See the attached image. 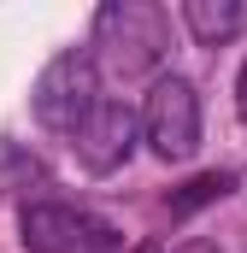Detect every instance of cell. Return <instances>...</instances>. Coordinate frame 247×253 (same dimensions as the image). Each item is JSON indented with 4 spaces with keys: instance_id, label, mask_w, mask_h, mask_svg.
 Masks as SVG:
<instances>
[{
    "instance_id": "1",
    "label": "cell",
    "mask_w": 247,
    "mask_h": 253,
    "mask_svg": "<svg viewBox=\"0 0 247 253\" xmlns=\"http://www.w3.org/2000/svg\"><path fill=\"white\" fill-rule=\"evenodd\" d=\"M171 47V24L153 0H106L94 12V65L112 77H147Z\"/></svg>"
},
{
    "instance_id": "2",
    "label": "cell",
    "mask_w": 247,
    "mask_h": 253,
    "mask_svg": "<svg viewBox=\"0 0 247 253\" xmlns=\"http://www.w3.org/2000/svg\"><path fill=\"white\" fill-rule=\"evenodd\" d=\"M30 106H36L41 129L77 135L82 118L100 106V65H94V53L88 47H65L59 59H47L41 77H36V88H30Z\"/></svg>"
},
{
    "instance_id": "3",
    "label": "cell",
    "mask_w": 247,
    "mask_h": 253,
    "mask_svg": "<svg viewBox=\"0 0 247 253\" xmlns=\"http://www.w3.org/2000/svg\"><path fill=\"white\" fill-rule=\"evenodd\" d=\"M18 236L30 253H124V236L106 218L65 200H30L18 212Z\"/></svg>"
},
{
    "instance_id": "4",
    "label": "cell",
    "mask_w": 247,
    "mask_h": 253,
    "mask_svg": "<svg viewBox=\"0 0 247 253\" xmlns=\"http://www.w3.org/2000/svg\"><path fill=\"white\" fill-rule=\"evenodd\" d=\"M141 135L153 141L159 159H194V147H200V94H194L188 77H177V71L153 77L147 106H141Z\"/></svg>"
},
{
    "instance_id": "5",
    "label": "cell",
    "mask_w": 247,
    "mask_h": 253,
    "mask_svg": "<svg viewBox=\"0 0 247 253\" xmlns=\"http://www.w3.org/2000/svg\"><path fill=\"white\" fill-rule=\"evenodd\" d=\"M135 135H141V112H129L124 100H100L82 118V129L71 135V153H77L82 171L106 177V171H118L124 159L135 153Z\"/></svg>"
},
{
    "instance_id": "6",
    "label": "cell",
    "mask_w": 247,
    "mask_h": 253,
    "mask_svg": "<svg viewBox=\"0 0 247 253\" xmlns=\"http://www.w3.org/2000/svg\"><path fill=\"white\" fill-rule=\"evenodd\" d=\"M183 24L194 30V42L224 47L230 36H242L247 12H242V0H183Z\"/></svg>"
},
{
    "instance_id": "7",
    "label": "cell",
    "mask_w": 247,
    "mask_h": 253,
    "mask_svg": "<svg viewBox=\"0 0 247 253\" xmlns=\"http://www.w3.org/2000/svg\"><path fill=\"white\" fill-rule=\"evenodd\" d=\"M230 189H236V177H230V171H200V177H188L183 189L165 194V212H171V218H188V212H200V206L224 200Z\"/></svg>"
},
{
    "instance_id": "8",
    "label": "cell",
    "mask_w": 247,
    "mask_h": 253,
    "mask_svg": "<svg viewBox=\"0 0 247 253\" xmlns=\"http://www.w3.org/2000/svg\"><path fill=\"white\" fill-rule=\"evenodd\" d=\"M236 106H242V118H247V65H242V77H236Z\"/></svg>"
},
{
    "instance_id": "9",
    "label": "cell",
    "mask_w": 247,
    "mask_h": 253,
    "mask_svg": "<svg viewBox=\"0 0 247 253\" xmlns=\"http://www.w3.org/2000/svg\"><path fill=\"white\" fill-rule=\"evenodd\" d=\"M177 253H218V242H183Z\"/></svg>"
},
{
    "instance_id": "10",
    "label": "cell",
    "mask_w": 247,
    "mask_h": 253,
    "mask_svg": "<svg viewBox=\"0 0 247 253\" xmlns=\"http://www.w3.org/2000/svg\"><path fill=\"white\" fill-rule=\"evenodd\" d=\"M129 253H153V248H129Z\"/></svg>"
}]
</instances>
